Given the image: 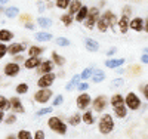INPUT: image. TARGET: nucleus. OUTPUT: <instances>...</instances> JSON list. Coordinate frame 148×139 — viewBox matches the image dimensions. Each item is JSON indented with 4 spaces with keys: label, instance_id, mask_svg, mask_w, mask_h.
Wrapping results in <instances>:
<instances>
[{
    "label": "nucleus",
    "instance_id": "obj_37",
    "mask_svg": "<svg viewBox=\"0 0 148 139\" xmlns=\"http://www.w3.org/2000/svg\"><path fill=\"white\" fill-rule=\"evenodd\" d=\"M92 74H93V70H92V68H86V70L80 74V80H88Z\"/></svg>",
    "mask_w": 148,
    "mask_h": 139
},
{
    "label": "nucleus",
    "instance_id": "obj_30",
    "mask_svg": "<svg viewBox=\"0 0 148 139\" xmlns=\"http://www.w3.org/2000/svg\"><path fill=\"white\" fill-rule=\"evenodd\" d=\"M10 110V104H9V99H6L3 95H0V111H9Z\"/></svg>",
    "mask_w": 148,
    "mask_h": 139
},
{
    "label": "nucleus",
    "instance_id": "obj_57",
    "mask_svg": "<svg viewBox=\"0 0 148 139\" xmlns=\"http://www.w3.org/2000/svg\"><path fill=\"white\" fill-rule=\"evenodd\" d=\"M2 12H5V9H3L2 6H0V14H2Z\"/></svg>",
    "mask_w": 148,
    "mask_h": 139
},
{
    "label": "nucleus",
    "instance_id": "obj_55",
    "mask_svg": "<svg viewBox=\"0 0 148 139\" xmlns=\"http://www.w3.org/2000/svg\"><path fill=\"white\" fill-rule=\"evenodd\" d=\"M145 31H147V33H148V19H147V21H145Z\"/></svg>",
    "mask_w": 148,
    "mask_h": 139
},
{
    "label": "nucleus",
    "instance_id": "obj_27",
    "mask_svg": "<svg viewBox=\"0 0 148 139\" xmlns=\"http://www.w3.org/2000/svg\"><path fill=\"white\" fill-rule=\"evenodd\" d=\"M104 79H105V74H104V71H101V70H93L92 80H93L95 83H101Z\"/></svg>",
    "mask_w": 148,
    "mask_h": 139
},
{
    "label": "nucleus",
    "instance_id": "obj_22",
    "mask_svg": "<svg viewBox=\"0 0 148 139\" xmlns=\"http://www.w3.org/2000/svg\"><path fill=\"white\" fill-rule=\"evenodd\" d=\"M88 12H89V8L82 6L80 10L76 14V21H77V22H83V21L86 19V16H88Z\"/></svg>",
    "mask_w": 148,
    "mask_h": 139
},
{
    "label": "nucleus",
    "instance_id": "obj_23",
    "mask_svg": "<svg viewBox=\"0 0 148 139\" xmlns=\"http://www.w3.org/2000/svg\"><path fill=\"white\" fill-rule=\"evenodd\" d=\"M36 40L37 42H49V40H52V34L47 31H40L36 34Z\"/></svg>",
    "mask_w": 148,
    "mask_h": 139
},
{
    "label": "nucleus",
    "instance_id": "obj_18",
    "mask_svg": "<svg viewBox=\"0 0 148 139\" xmlns=\"http://www.w3.org/2000/svg\"><path fill=\"white\" fill-rule=\"evenodd\" d=\"M84 45H86V49H88L89 52H98V49H99V43L93 39H86Z\"/></svg>",
    "mask_w": 148,
    "mask_h": 139
},
{
    "label": "nucleus",
    "instance_id": "obj_42",
    "mask_svg": "<svg viewBox=\"0 0 148 139\" xmlns=\"http://www.w3.org/2000/svg\"><path fill=\"white\" fill-rule=\"evenodd\" d=\"M62 102H64V98H62V95H58V96L53 99V107H59Z\"/></svg>",
    "mask_w": 148,
    "mask_h": 139
},
{
    "label": "nucleus",
    "instance_id": "obj_12",
    "mask_svg": "<svg viewBox=\"0 0 148 139\" xmlns=\"http://www.w3.org/2000/svg\"><path fill=\"white\" fill-rule=\"evenodd\" d=\"M53 62L52 61H42V64L37 67V73L39 74H47V73H53Z\"/></svg>",
    "mask_w": 148,
    "mask_h": 139
},
{
    "label": "nucleus",
    "instance_id": "obj_1",
    "mask_svg": "<svg viewBox=\"0 0 148 139\" xmlns=\"http://www.w3.org/2000/svg\"><path fill=\"white\" fill-rule=\"evenodd\" d=\"M111 105H113V110L116 112V117L119 118H123V117H126V105H125V99L121 98V95L116 93L111 96Z\"/></svg>",
    "mask_w": 148,
    "mask_h": 139
},
{
    "label": "nucleus",
    "instance_id": "obj_46",
    "mask_svg": "<svg viewBox=\"0 0 148 139\" xmlns=\"http://www.w3.org/2000/svg\"><path fill=\"white\" fill-rule=\"evenodd\" d=\"M88 87H89L88 83H79L77 84V90L79 92H84V90H88Z\"/></svg>",
    "mask_w": 148,
    "mask_h": 139
},
{
    "label": "nucleus",
    "instance_id": "obj_4",
    "mask_svg": "<svg viewBox=\"0 0 148 139\" xmlns=\"http://www.w3.org/2000/svg\"><path fill=\"white\" fill-rule=\"evenodd\" d=\"M98 18H99V9H98V8H92V9H89L88 16H86V19H84V27H86V28H89V30H92L95 25H96Z\"/></svg>",
    "mask_w": 148,
    "mask_h": 139
},
{
    "label": "nucleus",
    "instance_id": "obj_17",
    "mask_svg": "<svg viewBox=\"0 0 148 139\" xmlns=\"http://www.w3.org/2000/svg\"><path fill=\"white\" fill-rule=\"evenodd\" d=\"M129 24H130L129 16L123 15V16L119 19V27H120V31H121V33H127V30H129Z\"/></svg>",
    "mask_w": 148,
    "mask_h": 139
},
{
    "label": "nucleus",
    "instance_id": "obj_48",
    "mask_svg": "<svg viewBox=\"0 0 148 139\" xmlns=\"http://www.w3.org/2000/svg\"><path fill=\"white\" fill-rule=\"evenodd\" d=\"M141 61L144 62V64H148V53H144L142 58H141Z\"/></svg>",
    "mask_w": 148,
    "mask_h": 139
},
{
    "label": "nucleus",
    "instance_id": "obj_36",
    "mask_svg": "<svg viewBox=\"0 0 148 139\" xmlns=\"http://www.w3.org/2000/svg\"><path fill=\"white\" fill-rule=\"evenodd\" d=\"M61 21H62V24L65 25V27H70V25L73 24V16L68 15V14H65V15L61 16Z\"/></svg>",
    "mask_w": 148,
    "mask_h": 139
},
{
    "label": "nucleus",
    "instance_id": "obj_43",
    "mask_svg": "<svg viewBox=\"0 0 148 139\" xmlns=\"http://www.w3.org/2000/svg\"><path fill=\"white\" fill-rule=\"evenodd\" d=\"M6 53H8V46L3 45V43H0V59H2Z\"/></svg>",
    "mask_w": 148,
    "mask_h": 139
},
{
    "label": "nucleus",
    "instance_id": "obj_56",
    "mask_svg": "<svg viewBox=\"0 0 148 139\" xmlns=\"http://www.w3.org/2000/svg\"><path fill=\"white\" fill-rule=\"evenodd\" d=\"M0 3H2V5H5V3H8V0H0Z\"/></svg>",
    "mask_w": 148,
    "mask_h": 139
},
{
    "label": "nucleus",
    "instance_id": "obj_31",
    "mask_svg": "<svg viewBox=\"0 0 148 139\" xmlns=\"http://www.w3.org/2000/svg\"><path fill=\"white\" fill-rule=\"evenodd\" d=\"M79 80H80V75H79V74H76V75H74V77L71 79V81H70V83L65 86V89H67V90H73L74 87H76V86L80 83Z\"/></svg>",
    "mask_w": 148,
    "mask_h": 139
},
{
    "label": "nucleus",
    "instance_id": "obj_15",
    "mask_svg": "<svg viewBox=\"0 0 148 139\" xmlns=\"http://www.w3.org/2000/svg\"><path fill=\"white\" fill-rule=\"evenodd\" d=\"M40 64H42V59L39 56L37 58H28V59H25V62H24V67H25L27 70H34Z\"/></svg>",
    "mask_w": 148,
    "mask_h": 139
},
{
    "label": "nucleus",
    "instance_id": "obj_45",
    "mask_svg": "<svg viewBox=\"0 0 148 139\" xmlns=\"http://www.w3.org/2000/svg\"><path fill=\"white\" fill-rule=\"evenodd\" d=\"M46 136H45V132L43 130H36V133H34V136H33V139H45Z\"/></svg>",
    "mask_w": 148,
    "mask_h": 139
},
{
    "label": "nucleus",
    "instance_id": "obj_14",
    "mask_svg": "<svg viewBox=\"0 0 148 139\" xmlns=\"http://www.w3.org/2000/svg\"><path fill=\"white\" fill-rule=\"evenodd\" d=\"M24 50H25V46L21 45V43H12L10 46H8V52H9L10 55H14V56L22 53Z\"/></svg>",
    "mask_w": 148,
    "mask_h": 139
},
{
    "label": "nucleus",
    "instance_id": "obj_6",
    "mask_svg": "<svg viewBox=\"0 0 148 139\" xmlns=\"http://www.w3.org/2000/svg\"><path fill=\"white\" fill-rule=\"evenodd\" d=\"M56 79V74L55 73H47V74H43L42 77L39 79V81H37V86L40 87V89H49L53 81Z\"/></svg>",
    "mask_w": 148,
    "mask_h": 139
},
{
    "label": "nucleus",
    "instance_id": "obj_3",
    "mask_svg": "<svg viewBox=\"0 0 148 139\" xmlns=\"http://www.w3.org/2000/svg\"><path fill=\"white\" fill-rule=\"evenodd\" d=\"M98 129H99V132L102 135H108L113 132L114 129V120H113V116L110 114H104L99 120V126H98Z\"/></svg>",
    "mask_w": 148,
    "mask_h": 139
},
{
    "label": "nucleus",
    "instance_id": "obj_44",
    "mask_svg": "<svg viewBox=\"0 0 148 139\" xmlns=\"http://www.w3.org/2000/svg\"><path fill=\"white\" fill-rule=\"evenodd\" d=\"M31 21H33V16L31 15H28V14H22L21 15V22H25L27 24V22H31Z\"/></svg>",
    "mask_w": 148,
    "mask_h": 139
},
{
    "label": "nucleus",
    "instance_id": "obj_47",
    "mask_svg": "<svg viewBox=\"0 0 148 139\" xmlns=\"http://www.w3.org/2000/svg\"><path fill=\"white\" fill-rule=\"evenodd\" d=\"M22 61H24V56H22L21 53H19V55H15V56H14V62H16V64H18V62H22Z\"/></svg>",
    "mask_w": 148,
    "mask_h": 139
},
{
    "label": "nucleus",
    "instance_id": "obj_25",
    "mask_svg": "<svg viewBox=\"0 0 148 139\" xmlns=\"http://www.w3.org/2000/svg\"><path fill=\"white\" fill-rule=\"evenodd\" d=\"M14 39V33L12 31H9V30H0V42H9V40H12Z\"/></svg>",
    "mask_w": 148,
    "mask_h": 139
},
{
    "label": "nucleus",
    "instance_id": "obj_13",
    "mask_svg": "<svg viewBox=\"0 0 148 139\" xmlns=\"http://www.w3.org/2000/svg\"><path fill=\"white\" fill-rule=\"evenodd\" d=\"M105 18H107V22H108V27L111 28V30H113L114 33H116V27H117V25H119V19H117V16L113 14V12H105Z\"/></svg>",
    "mask_w": 148,
    "mask_h": 139
},
{
    "label": "nucleus",
    "instance_id": "obj_20",
    "mask_svg": "<svg viewBox=\"0 0 148 139\" xmlns=\"http://www.w3.org/2000/svg\"><path fill=\"white\" fill-rule=\"evenodd\" d=\"M129 28H132V30H135V31H141V30L144 28V21H142L141 18L132 19L130 24H129Z\"/></svg>",
    "mask_w": 148,
    "mask_h": 139
},
{
    "label": "nucleus",
    "instance_id": "obj_8",
    "mask_svg": "<svg viewBox=\"0 0 148 139\" xmlns=\"http://www.w3.org/2000/svg\"><path fill=\"white\" fill-rule=\"evenodd\" d=\"M21 71V67L19 64H16V62H8V64L5 65L3 68V73L5 75H8V77H15V75H18Z\"/></svg>",
    "mask_w": 148,
    "mask_h": 139
},
{
    "label": "nucleus",
    "instance_id": "obj_35",
    "mask_svg": "<svg viewBox=\"0 0 148 139\" xmlns=\"http://www.w3.org/2000/svg\"><path fill=\"white\" fill-rule=\"evenodd\" d=\"M16 138H18V139H33V135H31L28 130H24V129H22V130L18 132Z\"/></svg>",
    "mask_w": 148,
    "mask_h": 139
},
{
    "label": "nucleus",
    "instance_id": "obj_49",
    "mask_svg": "<svg viewBox=\"0 0 148 139\" xmlns=\"http://www.w3.org/2000/svg\"><path fill=\"white\" fill-rule=\"evenodd\" d=\"M34 27H36V25L33 22H27L25 24V28H28V30H34Z\"/></svg>",
    "mask_w": 148,
    "mask_h": 139
},
{
    "label": "nucleus",
    "instance_id": "obj_38",
    "mask_svg": "<svg viewBox=\"0 0 148 139\" xmlns=\"http://www.w3.org/2000/svg\"><path fill=\"white\" fill-rule=\"evenodd\" d=\"M71 3V0H56V6L59 9H67Z\"/></svg>",
    "mask_w": 148,
    "mask_h": 139
},
{
    "label": "nucleus",
    "instance_id": "obj_7",
    "mask_svg": "<svg viewBox=\"0 0 148 139\" xmlns=\"http://www.w3.org/2000/svg\"><path fill=\"white\" fill-rule=\"evenodd\" d=\"M125 105H127V108L132 110V111H136L141 107V99L136 96V93L129 92L127 96H126V99H125Z\"/></svg>",
    "mask_w": 148,
    "mask_h": 139
},
{
    "label": "nucleus",
    "instance_id": "obj_50",
    "mask_svg": "<svg viewBox=\"0 0 148 139\" xmlns=\"http://www.w3.org/2000/svg\"><path fill=\"white\" fill-rule=\"evenodd\" d=\"M123 15L129 16V15H130V9H129V8H125V10H123Z\"/></svg>",
    "mask_w": 148,
    "mask_h": 139
},
{
    "label": "nucleus",
    "instance_id": "obj_26",
    "mask_svg": "<svg viewBox=\"0 0 148 139\" xmlns=\"http://www.w3.org/2000/svg\"><path fill=\"white\" fill-rule=\"evenodd\" d=\"M52 62H53V64H56L58 67H62L65 64V58L62 55L56 53V52H52Z\"/></svg>",
    "mask_w": 148,
    "mask_h": 139
},
{
    "label": "nucleus",
    "instance_id": "obj_16",
    "mask_svg": "<svg viewBox=\"0 0 148 139\" xmlns=\"http://www.w3.org/2000/svg\"><path fill=\"white\" fill-rule=\"evenodd\" d=\"M83 5L80 3V0H71V3H70V8H68V15H76L77 12L80 10V8H82Z\"/></svg>",
    "mask_w": 148,
    "mask_h": 139
},
{
    "label": "nucleus",
    "instance_id": "obj_39",
    "mask_svg": "<svg viewBox=\"0 0 148 139\" xmlns=\"http://www.w3.org/2000/svg\"><path fill=\"white\" fill-rule=\"evenodd\" d=\"M56 45L62 46V47H67V46H70V40L64 39V37H58V39H56Z\"/></svg>",
    "mask_w": 148,
    "mask_h": 139
},
{
    "label": "nucleus",
    "instance_id": "obj_51",
    "mask_svg": "<svg viewBox=\"0 0 148 139\" xmlns=\"http://www.w3.org/2000/svg\"><path fill=\"white\" fill-rule=\"evenodd\" d=\"M144 95H145V98H147V101H148V84L144 87Z\"/></svg>",
    "mask_w": 148,
    "mask_h": 139
},
{
    "label": "nucleus",
    "instance_id": "obj_32",
    "mask_svg": "<svg viewBox=\"0 0 148 139\" xmlns=\"http://www.w3.org/2000/svg\"><path fill=\"white\" fill-rule=\"evenodd\" d=\"M80 121H82V116H80V112H74V114L68 118V124H71V126H77Z\"/></svg>",
    "mask_w": 148,
    "mask_h": 139
},
{
    "label": "nucleus",
    "instance_id": "obj_28",
    "mask_svg": "<svg viewBox=\"0 0 148 139\" xmlns=\"http://www.w3.org/2000/svg\"><path fill=\"white\" fill-rule=\"evenodd\" d=\"M82 121L86 123V124H93L95 123V117L92 114V111H86L84 114L82 116Z\"/></svg>",
    "mask_w": 148,
    "mask_h": 139
},
{
    "label": "nucleus",
    "instance_id": "obj_53",
    "mask_svg": "<svg viewBox=\"0 0 148 139\" xmlns=\"http://www.w3.org/2000/svg\"><path fill=\"white\" fill-rule=\"evenodd\" d=\"M6 139H18V138H16V135H8Z\"/></svg>",
    "mask_w": 148,
    "mask_h": 139
},
{
    "label": "nucleus",
    "instance_id": "obj_24",
    "mask_svg": "<svg viewBox=\"0 0 148 139\" xmlns=\"http://www.w3.org/2000/svg\"><path fill=\"white\" fill-rule=\"evenodd\" d=\"M123 64H125V59H108L107 62H105V65L108 67V68H119V67H121Z\"/></svg>",
    "mask_w": 148,
    "mask_h": 139
},
{
    "label": "nucleus",
    "instance_id": "obj_59",
    "mask_svg": "<svg viewBox=\"0 0 148 139\" xmlns=\"http://www.w3.org/2000/svg\"><path fill=\"white\" fill-rule=\"evenodd\" d=\"M45 2H49V0H45Z\"/></svg>",
    "mask_w": 148,
    "mask_h": 139
},
{
    "label": "nucleus",
    "instance_id": "obj_21",
    "mask_svg": "<svg viewBox=\"0 0 148 139\" xmlns=\"http://www.w3.org/2000/svg\"><path fill=\"white\" fill-rule=\"evenodd\" d=\"M43 52H45V47H39V46H31V47L28 49L30 58H37V56H40Z\"/></svg>",
    "mask_w": 148,
    "mask_h": 139
},
{
    "label": "nucleus",
    "instance_id": "obj_2",
    "mask_svg": "<svg viewBox=\"0 0 148 139\" xmlns=\"http://www.w3.org/2000/svg\"><path fill=\"white\" fill-rule=\"evenodd\" d=\"M47 126L52 132H56L58 135H65L67 133V124L61 120L59 117H51L47 120Z\"/></svg>",
    "mask_w": 148,
    "mask_h": 139
},
{
    "label": "nucleus",
    "instance_id": "obj_41",
    "mask_svg": "<svg viewBox=\"0 0 148 139\" xmlns=\"http://www.w3.org/2000/svg\"><path fill=\"white\" fill-rule=\"evenodd\" d=\"M52 107H46V108H42V110H39L37 111V116H45V114H51L52 112Z\"/></svg>",
    "mask_w": 148,
    "mask_h": 139
},
{
    "label": "nucleus",
    "instance_id": "obj_52",
    "mask_svg": "<svg viewBox=\"0 0 148 139\" xmlns=\"http://www.w3.org/2000/svg\"><path fill=\"white\" fill-rule=\"evenodd\" d=\"M3 120H5V112H3V111H0V123H2Z\"/></svg>",
    "mask_w": 148,
    "mask_h": 139
},
{
    "label": "nucleus",
    "instance_id": "obj_9",
    "mask_svg": "<svg viewBox=\"0 0 148 139\" xmlns=\"http://www.w3.org/2000/svg\"><path fill=\"white\" fill-rule=\"evenodd\" d=\"M92 107L96 112H102L107 107V98L104 95H99V96H96L93 99V102H92Z\"/></svg>",
    "mask_w": 148,
    "mask_h": 139
},
{
    "label": "nucleus",
    "instance_id": "obj_54",
    "mask_svg": "<svg viewBox=\"0 0 148 139\" xmlns=\"http://www.w3.org/2000/svg\"><path fill=\"white\" fill-rule=\"evenodd\" d=\"M114 52H116V49H110V50H108V55H113Z\"/></svg>",
    "mask_w": 148,
    "mask_h": 139
},
{
    "label": "nucleus",
    "instance_id": "obj_11",
    "mask_svg": "<svg viewBox=\"0 0 148 139\" xmlns=\"http://www.w3.org/2000/svg\"><path fill=\"white\" fill-rule=\"evenodd\" d=\"M9 104H10V110L14 112H21L22 114V112L25 111V108H24V105H22V101L18 96H12L9 99Z\"/></svg>",
    "mask_w": 148,
    "mask_h": 139
},
{
    "label": "nucleus",
    "instance_id": "obj_19",
    "mask_svg": "<svg viewBox=\"0 0 148 139\" xmlns=\"http://www.w3.org/2000/svg\"><path fill=\"white\" fill-rule=\"evenodd\" d=\"M96 27H98V30H99L101 33H105V31L108 30V22H107L105 15H102V16L98 18V21H96Z\"/></svg>",
    "mask_w": 148,
    "mask_h": 139
},
{
    "label": "nucleus",
    "instance_id": "obj_34",
    "mask_svg": "<svg viewBox=\"0 0 148 139\" xmlns=\"http://www.w3.org/2000/svg\"><path fill=\"white\" fill-rule=\"evenodd\" d=\"M16 93L18 95H24V93H27L28 92V84L27 83H19L18 86H16Z\"/></svg>",
    "mask_w": 148,
    "mask_h": 139
},
{
    "label": "nucleus",
    "instance_id": "obj_40",
    "mask_svg": "<svg viewBox=\"0 0 148 139\" xmlns=\"http://www.w3.org/2000/svg\"><path fill=\"white\" fill-rule=\"evenodd\" d=\"M6 124H14L15 121H16V116L15 114H8V116H5V120H3Z\"/></svg>",
    "mask_w": 148,
    "mask_h": 139
},
{
    "label": "nucleus",
    "instance_id": "obj_33",
    "mask_svg": "<svg viewBox=\"0 0 148 139\" xmlns=\"http://www.w3.org/2000/svg\"><path fill=\"white\" fill-rule=\"evenodd\" d=\"M37 24L40 25L42 28H49L52 25V21L49 19V18H45V16H40L39 19H37Z\"/></svg>",
    "mask_w": 148,
    "mask_h": 139
},
{
    "label": "nucleus",
    "instance_id": "obj_5",
    "mask_svg": "<svg viewBox=\"0 0 148 139\" xmlns=\"http://www.w3.org/2000/svg\"><path fill=\"white\" fill-rule=\"evenodd\" d=\"M53 92L51 89H39L36 93H34V101L39 104H47L51 101Z\"/></svg>",
    "mask_w": 148,
    "mask_h": 139
},
{
    "label": "nucleus",
    "instance_id": "obj_29",
    "mask_svg": "<svg viewBox=\"0 0 148 139\" xmlns=\"http://www.w3.org/2000/svg\"><path fill=\"white\" fill-rule=\"evenodd\" d=\"M18 14H19V9H18L16 6H10V8L5 9V15H6L8 18H15Z\"/></svg>",
    "mask_w": 148,
    "mask_h": 139
},
{
    "label": "nucleus",
    "instance_id": "obj_10",
    "mask_svg": "<svg viewBox=\"0 0 148 139\" xmlns=\"http://www.w3.org/2000/svg\"><path fill=\"white\" fill-rule=\"evenodd\" d=\"M76 104H77L79 110H86L90 105V96H89V93H80L77 96V99H76Z\"/></svg>",
    "mask_w": 148,
    "mask_h": 139
},
{
    "label": "nucleus",
    "instance_id": "obj_58",
    "mask_svg": "<svg viewBox=\"0 0 148 139\" xmlns=\"http://www.w3.org/2000/svg\"><path fill=\"white\" fill-rule=\"evenodd\" d=\"M145 53H148V47H147V49H145Z\"/></svg>",
    "mask_w": 148,
    "mask_h": 139
}]
</instances>
